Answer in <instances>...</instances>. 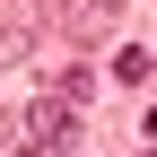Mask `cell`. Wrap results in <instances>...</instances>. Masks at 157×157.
Listing matches in <instances>:
<instances>
[{"label": "cell", "instance_id": "obj_2", "mask_svg": "<svg viewBox=\"0 0 157 157\" xmlns=\"http://www.w3.org/2000/svg\"><path fill=\"white\" fill-rule=\"evenodd\" d=\"M52 17H61V26H78V35H96V26H105V0H52Z\"/></svg>", "mask_w": 157, "mask_h": 157}, {"label": "cell", "instance_id": "obj_1", "mask_svg": "<svg viewBox=\"0 0 157 157\" xmlns=\"http://www.w3.org/2000/svg\"><path fill=\"white\" fill-rule=\"evenodd\" d=\"M26 131H35V148H61L70 140V96H35L26 105Z\"/></svg>", "mask_w": 157, "mask_h": 157}, {"label": "cell", "instance_id": "obj_3", "mask_svg": "<svg viewBox=\"0 0 157 157\" xmlns=\"http://www.w3.org/2000/svg\"><path fill=\"white\" fill-rule=\"evenodd\" d=\"M26 52H35V35L17 26V17H0V70H17V61H26Z\"/></svg>", "mask_w": 157, "mask_h": 157}]
</instances>
